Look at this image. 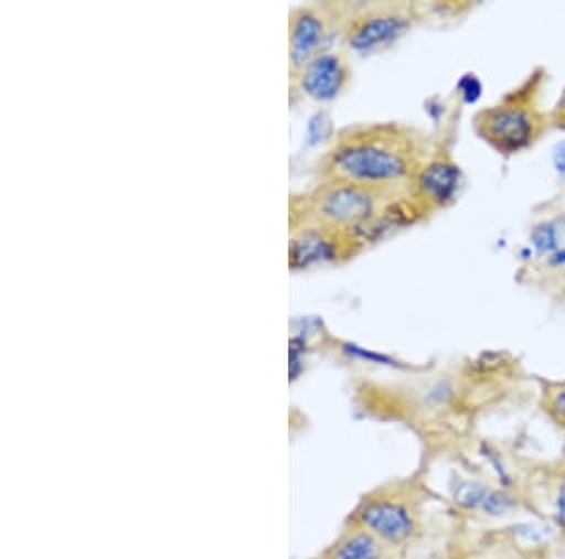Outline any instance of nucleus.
Here are the masks:
<instances>
[{"label":"nucleus","instance_id":"f257e3e1","mask_svg":"<svg viewBox=\"0 0 565 559\" xmlns=\"http://www.w3.org/2000/svg\"><path fill=\"white\" fill-rule=\"evenodd\" d=\"M426 140L398 122H370L341 130L319 162L322 183H353L380 193L413 189L428 164Z\"/></svg>","mask_w":565,"mask_h":559},{"label":"nucleus","instance_id":"f03ea898","mask_svg":"<svg viewBox=\"0 0 565 559\" xmlns=\"http://www.w3.org/2000/svg\"><path fill=\"white\" fill-rule=\"evenodd\" d=\"M392 196L394 194L380 193L367 186L327 181L309 196L308 207L317 226L324 230H359L377 219V213L383 212V202Z\"/></svg>","mask_w":565,"mask_h":559},{"label":"nucleus","instance_id":"7ed1b4c3","mask_svg":"<svg viewBox=\"0 0 565 559\" xmlns=\"http://www.w3.org/2000/svg\"><path fill=\"white\" fill-rule=\"evenodd\" d=\"M351 524L373 535L385 547H404L417 535L418 522L412 503L392 492H375L356 505Z\"/></svg>","mask_w":565,"mask_h":559},{"label":"nucleus","instance_id":"20e7f679","mask_svg":"<svg viewBox=\"0 0 565 559\" xmlns=\"http://www.w3.org/2000/svg\"><path fill=\"white\" fill-rule=\"evenodd\" d=\"M537 121L532 111L519 104H501L482 111L477 129L487 142L503 153H516L526 148L535 136Z\"/></svg>","mask_w":565,"mask_h":559},{"label":"nucleus","instance_id":"39448f33","mask_svg":"<svg viewBox=\"0 0 565 559\" xmlns=\"http://www.w3.org/2000/svg\"><path fill=\"white\" fill-rule=\"evenodd\" d=\"M409 26H412L409 13L396 8L375 10L349 23L345 42L354 52H372L399 39Z\"/></svg>","mask_w":565,"mask_h":559},{"label":"nucleus","instance_id":"423d86ee","mask_svg":"<svg viewBox=\"0 0 565 559\" xmlns=\"http://www.w3.org/2000/svg\"><path fill=\"white\" fill-rule=\"evenodd\" d=\"M298 89L317 103L340 97L351 82L348 58L338 52H322L295 76Z\"/></svg>","mask_w":565,"mask_h":559},{"label":"nucleus","instance_id":"0eeeda50","mask_svg":"<svg viewBox=\"0 0 565 559\" xmlns=\"http://www.w3.org/2000/svg\"><path fill=\"white\" fill-rule=\"evenodd\" d=\"M327 15L316 7H298L289 18V61L292 77L322 53L327 40Z\"/></svg>","mask_w":565,"mask_h":559},{"label":"nucleus","instance_id":"6e6552de","mask_svg":"<svg viewBox=\"0 0 565 559\" xmlns=\"http://www.w3.org/2000/svg\"><path fill=\"white\" fill-rule=\"evenodd\" d=\"M458 181L460 172L452 162L430 161L418 174L413 189L417 191L418 198H423L428 206H445L455 198Z\"/></svg>","mask_w":565,"mask_h":559},{"label":"nucleus","instance_id":"1a4fd4ad","mask_svg":"<svg viewBox=\"0 0 565 559\" xmlns=\"http://www.w3.org/2000/svg\"><path fill=\"white\" fill-rule=\"evenodd\" d=\"M335 255V245L330 239V230H324L321 226H311L300 232L292 239L290 247V258L295 266H308V264L328 260Z\"/></svg>","mask_w":565,"mask_h":559},{"label":"nucleus","instance_id":"9d476101","mask_svg":"<svg viewBox=\"0 0 565 559\" xmlns=\"http://www.w3.org/2000/svg\"><path fill=\"white\" fill-rule=\"evenodd\" d=\"M322 559H383V545L373 535L353 526L322 553Z\"/></svg>","mask_w":565,"mask_h":559},{"label":"nucleus","instance_id":"9b49d317","mask_svg":"<svg viewBox=\"0 0 565 559\" xmlns=\"http://www.w3.org/2000/svg\"><path fill=\"white\" fill-rule=\"evenodd\" d=\"M492 492H494V488L487 483H482V481L463 479V481H458L452 486V502L457 503L458 507L463 508V510H471V513L479 510V513H482Z\"/></svg>","mask_w":565,"mask_h":559},{"label":"nucleus","instance_id":"f8f14e48","mask_svg":"<svg viewBox=\"0 0 565 559\" xmlns=\"http://www.w3.org/2000/svg\"><path fill=\"white\" fill-rule=\"evenodd\" d=\"M481 454L482 458L487 460L490 467H492V471H494L495 479H498V483H500V488H513V473L509 471L508 463L503 462L500 452H498L494 447H490V444H482Z\"/></svg>","mask_w":565,"mask_h":559},{"label":"nucleus","instance_id":"ddd939ff","mask_svg":"<svg viewBox=\"0 0 565 559\" xmlns=\"http://www.w3.org/2000/svg\"><path fill=\"white\" fill-rule=\"evenodd\" d=\"M513 531L516 537H521V539L527 540V542H533V545H541L548 537V531H545V527L530 524V522L516 524L513 527Z\"/></svg>","mask_w":565,"mask_h":559},{"label":"nucleus","instance_id":"4468645a","mask_svg":"<svg viewBox=\"0 0 565 559\" xmlns=\"http://www.w3.org/2000/svg\"><path fill=\"white\" fill-rule=\"evenodd\" d=\"M554 522L559 529H565V475L558 484V492L554 497Z\"/></svg>","mask_w":565,"mask_h":559},{"label":"nucleus","instance_id":"2eb2a0df","mask_svg":"<svg viewBox=\"0 0 565 559\" xmlns=\"http://www.w3.org/2000/svg\"><path fill=\"white\" fill-rule=\"evenodd\" d=\"M553 412L558 418L562 424H565V388H562L558 394H554L553 404Z\"/></svg>","mask_w":565,"mask_h":559},{"label":"nucleus","instance_id":"dca6fc26","mask_svg":"<svg viewBox=\"0 0 565 559\" xmlns=\"http://www.w3.org/2000/svg\"><path fill=\"white\" fill-rule=\"evenodd\" d=\"M554 166H556V172H558L559 178L565 183V140L559 142L556 149H554Z\"/></svg>","mask_w":565,"mask_h":559}]
</instances>
